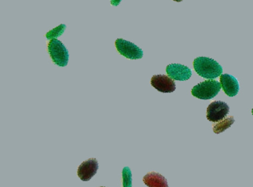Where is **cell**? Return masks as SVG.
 <instances>
[{
	"mask_svg": "<svg viewBox=\"0 0 253 187\" xmlns=\"http://www.w3.org/2000/svg\"><path fill=\"white\" fill-rule=\"evenodd\" d=\"M193 66L198 75L209 80H213L223 73L221 65L211 58L204 56L196 58L194 60Z\"/></svg>",
	"mask_w": 253,
	"mask_h": 187,
	"instance_id": "1",
	"label": "cell"
},
{
	"mask_svg": "<svg viewBox=\"0 0 253 187\" xmlns=\"http://www.w3.org/2000/svg\"><path fill=\"white\" fill-rule=\"evenodd\" d=\"M221 84L216 80H206L192 89V94L201 99H210L220 92Z\"/></svg>",
	"mask_w": 253,
	"mask_h": 187,
	"instance_id": "2",
	"label": "cell"
},
{
	"mask_svg": "<svg viewBox=\"0 0 253 187\" xmlns=\"http://www.w3.org/2000/svg\"><path fill=\"white\" fill-rule=\"evenodd\" d=\"M48 53L53 62L58 66L65 67L69 62V54L64 45L57 39H52L48 43Z\"/></svg>",
	"mask_w": 253,
	"mask_h": 187,
	"instance_id": "3",
	"label": "cell"
},
{
	"mask_svg": "<svg viewBox=\"0 0 253 187\" xmlns=\"http://www.w3.org/2000/svg\"><path fill=\"white\" fill-rule=\"evenodd\" d=\"M115 46L118 51L128 59H137L143 57V50L131 42L118 39L115 42Z\"/></svg>",
	"mask_w": 253,
	"mask_h": 187,
	"instance_id": "4",
	"label": "cell"
},
{
	"mask_svg": "<svg viewBox=\"0 0 253 187\" xmlns=\"http://www.w3.org/2000/svg\"><path fill=\"white\" fill-rule=\"evenodd\" d=\"M229 111V107L226 102L214 101L207 108V118L210 121L216 123L226 117Z\"/></svg>",
	"mask_w": 253,
	"mask_h": 187,
	"instance_id": "5",
	"label": "cell"
},
{
	"mask_svg": "<svg viewBox=\"0 0 253 187\" xmlns=\"http://www.w3.org/2000/svg\"><path fill=\"white\" fill-rule=\"evenodd\" d=\"M151 85L162 93H171L176 89L174 80L167 75H154L151 80Z\"/></svg>",
	"mask_w": 253,
	"mask_h": 187,
	"instance_id": "6",
	"label": "cell"
},
{
	"mask_svg": "<svg viewBox=\"0 0 253 187\" xmlns=\"http://www.w3.org/2000/svg\"><path fill=\"white\" fill-rule=\"evenodd\" d=\"M167 74L173 80L179 81H186L192 76V71L187 66L181 64H170L167 67Z\"/></svg>",
	"mask_w": 253,
	"mask_h": 187,
	"instance_id": "7",
	"label": "cell"
},
{
	"mask_svg": "<svg viewBox=\"0 0 253 187\" xmlns=\"http://www.w3.org/2000/svg\"><path fill=\"white\" fill-rule=\"evenodd\" d=\"M99 169L98 162L95 158L89 159L81 163L78 168V175L82 181H90L97 173Z\"/></svg>",
	"mask_w": 253,
	"mask_h": 187,
	"instance_id": "8",
	"label": "cell"
},
{
	"mask_svg": "<svg viewBox=\"0 0 253 187\" xmlns=\"http://www.w3.org/2000/svg\"><path fill=\"white\" fill-rule=\"evenodd\" d=\"M220 84L225 94L229 96H235L239 92V83L233 76L222 74L220 76Z\"/></svg>",
	"mask_w": 253,
	"mask_h": 187,
	"instance_id": "9",
	"label": "cell"
},
{
	"mask_svg": "<svg viewBox=\"0 0 253 187\" xmlns=\"http://www.w3.org/2000/svg\"><path fill=\"white\" fill-rule=\"evenodd\" d=\"M143 182L148 187H168L167 179L157 172H150L145 175Z\"/></svg>",
	"mask_w": 253,
	"mask_h": 187,
	"instance_id": "10",
	"label": "cell"
},
{
	"mask_svg": "<svg viewBox=\"0 0 253 187\" xmlns=\"http://www.w3.org/2000/svg\"><path fill=\"white\" fill-rule=\"evenodd\" d=\"M235 122V119L233 117H227L224 119L223 121L217 123V124L213 125V132L215 134H220L224 132L226 129H229L233 124Z\"/></svg>",
	"mask_w": 253,
	"mask_h": 187,
	"instance_id": "11",
	"label": "cell"
},
{
	"mask_svg": "<svg viewBox=\"0 0 253 187\" xmlns=\"http://www.w3.org/2000/svg\"><path fill=\"white\" fill-rule=\"evenodd\" d=\"M66 28V25L62 24V25H59L57 28H54V29L50 31L49 32L47 33L46 38L48 40H52V39H55L57 37H60V36L63 34Z\"/></svg>",
	"mask_w": 253,
	"mask_h": 187,
	"instance_id": "12",
	"label": "cell"
},
{
	"mask_svg": "<svg viewBox=\"0 0 253 187\" xmlns=\"http://www.w3.org/2000/svg\"><path fill=\"white\" fill-rule=\"evenodd\" d=\"M123 185L124 187H129L132 186L131 183V172L128 167H124L123 170Z\"/></svg>",
	"mask_w": 253,
	"mask_h": 187,
	"instance_id": "13",
	"label": "cell"
},
{
	"mask_svg": "<svg viewBox=\"0 0 253 187\" xmlns=\"http://www.w3.org/2000/svg\"><path fill=\"white\" fill-rule=\"evenodd\" d=\"M121 0H111V4L114 6H118L121 3Z\"/></svg>",
	"mask_w": 253,
	"mask_h": 187,
	"instance_id": "14",
	"label": "cell"
},
{
	"mask_svg": "<svg viewBox=\"0 0 253 187\" xmlns=\"http://www.w3.org/2000/svg\"><path fill=\"white\" fill-rule=\"evenodd\" d=\"M173 1H177V2H180V1H183V0H173Z\"/></svg>",
	"mask_w": 253,
	"mask_h": 187,
	"instance_id": "15",
	"label": "cell"
},
{
	"mask_svg": "<svg viewBox=\"0 0 253 187\" xmlns=\"http://www.w3.org/2000/svg\"><path fill=\"white\" fill-rule=\"evenodd\" d=\"M252 114H253V109H252Z\"/></svg>",
	"mask_w": 253,
	"mask_h": 187,
	"instance_id": "16",
	"label": "cell"
}]
</instances>
